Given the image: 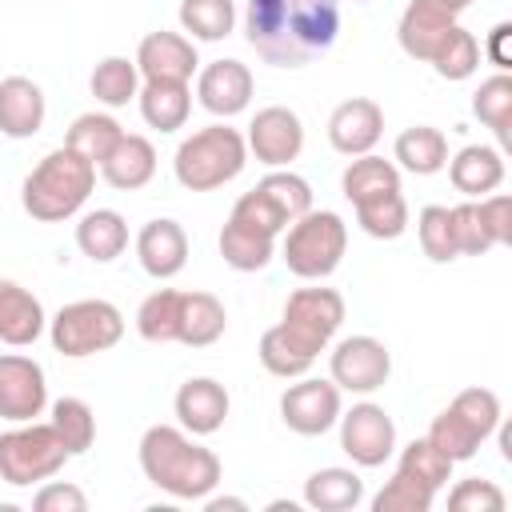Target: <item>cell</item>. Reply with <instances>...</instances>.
<instances>
[{
	"instance_id": "6da1fadb",
	"label": "cell",
	"mask_w": 512,
	"mask_h": 512,
	"mask_svg": "<svg viewBox=\"0 0 512 512\" xmlns=\"http://www.w3.org/2000/svg\"><path fill=\"white\" fill-rule=\"evenodd\" d=\"M340 32V0H248L244 36L264 64L304 68Z\"/></svg>"
},
{
	"instance_id": "7a4b0ae2",
	"label": "cell",
	"mask_w": 512,
	"mask_h": 512,
	"mask_svg": "<svg viewBox=\"0 0 512 512\" xmlns=\"http://www.w3.org/2000/svg\"><path fill=\"white\" fill-rule=\"evenodd\" d=\"M140 468L144 476L176 496V500H204L220 484V456L192 440V432L176 424H152L140 436Z\"/></svg>"
},
{
	"instance_id": "3957f363",
	"label": "cell",
	"mask_w": 512,
	"mask_h": 512,
	"mask_svg": "<svg viewBox=\"0 0 512 512\" xmlns=\"http://www.w3.org/2000/svg\"><path fill=\"white\" fill-rule=\"evenodd\" d=\"M92 188H96V164L84 160L80 152H72L68 144H60L24 176L20 204L32 220L60 224L88 204Z\"/></svg>"
},
{
	"instance_id": "277c9868",
	"label": "cell",
	"mask_w": 512,
	"mask_h": 512,
	"mask_svg": "<svg viewBox=\"0 0 512 512\" xmlns=\"http://www.w3.org/2000/svg\"><path fill=\"white\" fill-rule=\"evenodd\" d=\"M244 164H248V144L228 124H208V128L192 132L188 140H180V148L172 156V172L188 192L224 188L228 180H236L244 172Z\"/></svg>"
},
{
	"instance_id": "5b68a950",
	"label": "cell",
	"mask_w": 512,
	"mask_h": 512,
	"mask_svg": "<svg viewBox=\"0 0 512 512\" xmlns=\"http://www.w3.org/2000/svg\"><path fill=\"white\" fill-rule=\"evenodd\" d=\"M344 248H348V224L328 212V208H308L304 216H296L288 228H284V244H280V256L288 264L292 276L300 280H324L340 268L344 260Z\"/></svg>"
},
{
	"instance_id": "8992f818",
	"label": "cell",
	"mask_w": 512,
	"mask_h": 512,
	"mask_svg": "<svg viewBox=\"0 0 512 512\" xmlns=\"http://www.w3.org/2000/svg\"><path fill=\"white\" fill-rule=\"evenodd\" d=\"M52 348L68 360L96 356L120 344L124 336V312L112 300H72L48 320Z\"/></svg>"
},
{
	"instance_id": "52a82bcc",
	"label": "cell",
	"mask_w": 512,
	"mask_h": 512,
	"mask_svg": "<svg viewBox=\"0 0 512 512\" xmlns=\"http://www.w3.org/2000/svg\"><path fill=\"white\" fill-rule=\"evenodd\" d=\"M64 460H68V448L52 424L24 420V424L0 432V480L12 488H28V484L56 476L64 468Z\"/></svg>"
},
{
	"instance_id": "ba28073f",
	"label": "cell",
	"mask_w": 512,
	"mask_h": 512,
	"mask_svg": "<svg viewBox=\"0 0 512 512\" xmlns=\"http://www.w3.org/2000/svg\"><path fill=\"white\" fill-rule=\"evenodd\" d=\"M452 212V232H456V252L460 256H484L496 244H512V200L508 196H480L464 200Z\"/></svg>"
},
{
	"instance_id": "9c48e42d",
	"label": "cell",
	"mask_w": 512,
	"mask_h": 512,
	"mask_svg": "<svg viewBox=\"0 0 512 512\" xmlns=\"http://www.w3.org/2000/svg\"><path fill=\"white\" fill-rule=\"evenodd\" d=\"M328 372H332V384L340 392L368 396V392H376V388L388 384V376H392V352L376 336H344L332 348Z\"/></svg>"
},
{
	"instance_id": "30bf717a",
	"label": "cell",
	"mask_w": 512,
	"mask_h": 512,
	"mask_svg": "<svg viewBox=\"0 0 512 512\" xmlns=\"http://www.w3.org/2000/svg\"><path fill=\"white\" fill-rule=\"evenodd\" d=\"M336 424H340V448L348 452L352 464L380 468L384 460H392V452H396V424H392V416L380 404L360 400L348 412H340Z\"/></svg>"
},
{
	"instance_id": "8fae6325",
	"label": "cell",
	"mask_w": 512,
	"mask_h": 512,
	"mask_svg": "<svg viewBox=\"0 0 512 512\" xmlns=\"http://www.w3.org/2000/svg\"><path fill=\"white\" fill-rule=\"evenodd\" d=\"M288 332H296L316 356L332 344V336L344 324V296L336 288H296L284 304V320Z\"/></svg>"
},
{
	"instance_id": "7c38bea8",
	"label": "cell",
	"mask_w": 512,
	"mask_h": 512,
	"mask_svg": "<svg viewBox=\"0 0 512 512\" xmlns=\"http://www.w3.org/2000/svg\"><path fill=\"white\" fill-rule=\"evenodd\" d=\"M340 388L332 380L300 376V384H288L280 396V420L296 436H324L340 420Z\"/></svg>"
},
{
	"instance_id": "4fadbf2b",
	"label": "cell",
	"mask_w": 512,
	"mask_h": 512,
	"mask_svg": "<svg viewBox=\"0 0 512 512\" xmlns=\"http://www.w3.org/2000/svg\"><path fill=\"white\" fill-rule=\"evenodd\" d=\"M48 408V380L32 356L0 352V420L24 424Z\"/></svg>"
},
{
	"instance_id": "5bb4252c",
	"label": "cell",
	"mask_w": 512,
	"mask_h": 512,
	"mask_svg": "<svg viewBox=\"0 0 512 512\" xmlns=\"http://www.w3.org/2000/svg\"><path fill=\"white\" fill-rule=\"evenodd\" d=\"M244 144H248V152H252L260 164L284 168V164H292V160L304 152V124H300V116H296L292 108L268 104V108H260V112L252 116Z\"/></svg>"
},
{
	"instance_id": "9a60e30c",
	"label": "cell",
	"mask_w": 512,
	"mask_h": 512,
	"mask_svg": "<svg viewBox=\"0 0 512 512\" xmlns=\"http://www.w3.org/2000/svg\"><path fill=\"white\" fill-rule=\"evenodd\" d=\"M384 136V108L368 96H352L332 108L328 116V144L340 156H364Z\"/></svg>"
},
{
	"instance_id": "2e32d148",
	"label": "cell",
	"mask_w": 512,
	"mask_h": 512,
	"mask_svg": "<svg viewBox=\"0 0 512 512\" xmlns=\"http://www.w3.org/2000/svg\"><path fill=\"white\" fill-rule=\"evenodd\" d=\"M196 100L204 112L228 120V116H240L252 100V72L248 64L240 60H212L200 68L196 76Z\"/></svg>"
},
{
	"instance_id": "e0dca14e",
	"label": "cell",
	"mask_w": 512,
	"mask_h": 512,
	"mask_svg": "<svg viewBox=\"0 0 512 512\" xmlns=\"http://www.w3.org/2000/svg\"><path fill=\"white\" fill-rule=\"evenodd\" d=\"M456 16L460 12H452L444 0H408L396 24V40L412 60H432V52L456 28Z\"/></svg>"
},
{
	"instance_id": "ac0fdd59",
	"label": "cell",
	"mask_w": 512,
	"mask_h": 512,
	"mask_svg": "<svg viewBox=\"0 0 512 512\" xmlns=\"http://www.w3.org/2000/svg\"><path fill=\"white\" fill-rule=\"evenodd\" d=\"M172 408H176V420H180L184 432H192V436H212V432L224 428L232 400H228V392H224L220 380H212V376H192V380H184V384L176 388Z\"/></svg>"
},
{
	"instance_id": "d6986e66",
	"label": "cell",
	"mask_w": 512,
	"mask_h": 512,
	"mask_svg": "<svg viewBox=\"0 0 512 512\" xmlns=\"http://www.w3.org/2000/svg\"><path fill=\"white\" fill-rule=\"evenodd\" d=\"M136 68L144 80H176V84H188L192 72L200 68L196 60V44L180 32H148L136 48Z\"/></svg>"
},
{
	"instance_id": "ffe728a7",
	"label": "cell",
	"mask_w": 512,
	"mask_h": 512,
	"mask_svg": "<svg viewBox=\"0 0 512 512\" xmlns=\"http://www.w3.org/2000/svg\"><path fill=\"white\" fill-rule=\"evenodd\" d=\"M136 256L152 280H172L188 264V232L176 220H148L136 236Z\"/></svg>"
},
{
	"instance_id": "44dd1931",
	"label": "cell",
	"mask_w": 512,
	"mask_h": 512,
	"mask_svg": "<svg viewBox=\"0 0 512 512\" xmlns=\"http://www.w3.org/2000/svg\"><path fill=\"white\" fill-rule=\"evenodd\" d=\"M44 92L28 76H8L0 80V132L12 140H28L44 128Z\"/></svg>"
},
{
	"instance_id": "7402d4cb",
	"label": "cell",
	"mask_w": 512,
	"mask_h": 512,
	"mask_svg": "<svg viewBox=\"0 0 512 512\" xmlns=\"http://www.w3.org/2000/svg\"><path fill=\"white\" fill-rule=\"evenodd\" d=\"M444 168H448L452 188L464 192L468 200H480L504 184V152L492 144H468Z\"/></svg>"
},
{
	"instance_id": "603a6c76",
	"label": "cell",
	"mask_w": 512,
	"mask_h": 512,
	"mask_svg": "<svg viewBox=\"0 0 512 512\" xmlns=\"http://www.w3.org/2000/svg\"><path fill=\"white\" fill-rule=\"evenodd\" d=\"M44 324H48L44 304L16 280H0V344L28 348L40 340Z\"/></svg>"
},
{
	"instance_id": "cb8c5ba5",
	"label": "cell",
	"mask_w": 512,
	"mask_h": 512,
	"mask_svg": "<svg viewBox=\"0 0 512 512\" xmlns=\"http://www.w3.org/2000/svg\"><path fill=\"white\" fill-rule=\"evenodd\" d=\"M100 176L120 188V192H136L144 188L152 176H156V148L148 136H136V132H124L116 140V148L100 160Z\"/></svg>"
},
{
	"instance_id": "d4e9b609",
	"label": "cell",
	"mask_w": 512,
	"mask_h": 512,
	"mask_svg": "<svg viewBox=\"0 0 512 512\" xmlns=\"http://www.w3.org/2000/svg\"><path fill=\"white\" fill-rule=\"evenodd\" d=\"M136 104H140V116H144L148 128L176 132V128L188 124L192 88L188 84H176V80H144L140 92H136Z\"/></svg>"
},
{
	"instance_id": "484cf974",
	"label": "cell",
	"mask_w": 512,
	"mask_h": 512,
	"mask_svg": "<svg viewBox=\"0 0 512 512\" xmlns=\"http://www.w3.org/2000/svg\"><path fill=\"white\" fill-rule=\"evenodd\" d=\"M76 248L96 260V264H112L124 248H128V220L116 208H92L80 216L76 224Z\"/></svg>"
},
{
	"instance_id": "4316f807",
	"label": "cell",
	"mask_w": 512,
	"mask_h": 512,
	"mask_svg": "<svg viewBox=\"0 0 512 512\" xmlns=\"http://www.w3.org/2000/svg\"><path fill=\"white\" fill-rule=\"evenodd\" d=\"M340 192L352 200V208L368 204V200H380L388 192H400V168L384 156H372V152L352 156L344 176H340Z\"/></svg>"
},
{
	"instance_id": "83f0119b",
	"label": "cell",
	"mask_w": 512,
	"mask_h": 512,
	"mask_svg": "<svg viewBox=\"0 0 512 512\" xmlns=\"http://www.w3.org/2000/svg\"><path fill=\"white\" fill-rule=\"evenodd\" d=\"M224 328H228V312H224V304H220L212 292H184L176 344L208 348V344H216V340L224 336Z\"/></svg>"
},
{
	"instance_id": "f1b7e54d",
	"label": "cell",
	"mask_w": 512,
	"mask_h": 512,
	"mask_svg": "<svg viewBox=\"0 0 512 512\" xmlns=\"http://www.w3.org/2000/svg\"><path fill=\"white\" fill-rule=\"evenodd\" d=\"M392 156H396V168L416 172V176H432V172H440L448 164V140L432 124H412V128H404L396 136Z\"/></svg>"
},
{
	"instance_id": "f546056e",
	"label": "cell",
	"mask_w": 512,
	"mask_h": 512,
	"mask_svg": "<svg viewBox=\"0 0 512 512\" xmlns=\"http://www.w3.org/2000/svg\"><path fill=\"white\" fill-rule=\"evenodd\" d=\"M272 252H276V236H268L236 216H228V224L220 228V256L236 272H260L272 260Z\"/></svg>"
},
{
	"instance_id": "4dcf8cb0",
	"label": "cell",
	"mask_w": 512,
	"mask_h": 512,
	"mask_svg": "<svg viewBox=\"0 0 512 512\" xmlns=\"http://www.w3.org/2000/svg\"><path fill=\"white\" fill-rule=\"evenodd\" d=\"M364 500V480L352 468H320L304 480V504L316 512H348Z\"/></svg>"
},
{
	"instance_id": "1f68e13d",
	"label": "cell",
	"mask_w": 512,
	"mask_h": 512,
	"mask_svg": "<svg viewBox=\"0 0 512 512\" xmlns=\"http://www.w3.org/2000/svg\"><path fill=\"white\" fill-rule=\"evenodd\" d=\"M260 364L280 376V380H300L308 376V368L316 364V352L296 336L288 332L284 324H272L264 336H260Z\"/></svg>"
},
{
	"instance_id": "d6a6232c",
	"label": "cell",
	"mask_w": 512,
	"mask_h": 512,
	"mask_svg": "<svg viewBox=\"0 0 512 512\" xmlns=\"http://www.w3.org/2000/svg\"><path fill=\"white\" fill-rule=\"evenodd\" d=\"M88 88H92L96 104H104V108H124V104L136 100V92H140V68H136V60H128V56H104V60L92 68Z\"/></svg>"
},
{
	"instance_id": "836d02e7",
	"label": "cell",
	"mask_w": 512,
	"mask_h": 512,
	"mask_svg": "<svg viewBox=\"0 0 512 512\" xmlns=\"http://www.w3.org/2000/svg\"><path fill=\"white\" fill-rule=\"evenodd\" d=\"M120 136H124V128H120V120H116V116H108V112H80V116L68 124L64 144L100 168V160L116 148V140H120Z\"/></svg>"
},
{
	"instance_id": "e575fe53",
	"label": "cell",
	"mask_w": 512,
	"mask_h": 512,
	"mask_svg": "<svg viewBox=\"0 0 512 512\" xmlns=\"http://www.w3.org/2000/svg\"><path fill=\"white\" fill-rule=\"evenodd\" d=\"M472 116L484 128H492V136L500 144H508V136H512V76L508 72L480 80V88L472 92Z\"/></svg>"
},
{
	"instance_id": "d590c367",
	"label": "cell",
	"mask_w": 512,
	"mask_h": 512,
	"mask_svg": "<svg viewBox=\"0 0 512 512\" xmlns=\"http://www.w3.org/2000/svg\"><path fill=\"white\" fill-rule=\"evenodd\" d=\"M180 300H184V292H176V288H156L152 296H144V304L136 308V332L148 344H176Z\"/></svg>"
},
{
	"instance_id": "8d00e7d4",
	"label": "cell",
	"mask_w": 512,
	"mask_h": 512,
	"mask_svg": "<svg viewBox=\"0 0 512 512\" xmlns=\"http://www.w3.org/2000/svg\"><path fill=\"white\" fill-rule=\"evenodd\" d=\"M236 24V4L232 0H180V28L188 40H224Z\"/></svg>"
},
{
	"instance_id": "74e56055",
	"label": "cell",
	"mask_w": 512,
	"mask_h": 512,
	"mask_svg": "<svg viewBox=\"0 0 512 512\" xmlns=\"http://www.w3.org/2000/svg\"><path fill=\"white\" fill-rule=\"evenodd\" d=\"M48 424H52L56 436L64 440L68 456L88 452L92 440H96V416H92V408H88L80 396H60V400L52 404V420H48Z\"/></svg>"
},
{
	"instance_id": "f35d334b",
	"label": "cell",
	"mask_w": 512,
	"mask_h": 512,
	"mask_svg": "<svg viewBox=\"0 0 512 512\" xmlns=\"http://www.w3.org/2000/svg\"><path fill=\"white\" fill-rule=\"evenodd\" d=\"M428 440H432V444H436V448H440V452H444L452 464L472 460V456L480 452V444H484V440H480V432H476V428H472V424H468V420H464V416H460L452 404H448V408H444V412L432 420Z\"/></svg>"
},
{
	"instance_id": "ab89813d",
	"label": "cell",
	"mask_w": 512,
	"mask_h": 512,
	"mask_svg": "<svg viewBox=\"0 0 512 512\" xmlns=\"http://www.w3.org/2000/svg\"><path fill=\"white\" fill-rule=\"evenodd\" d=\"M396 472H404V476H412V480H420V484H428V488L440 492V488L452 480V460H448L428 436H420V440H412V444L400 448Z\"/></svg>"
},
{
	"instance_id": "60d3db41",
	"label": "cell",
	"mask_w": 512,
	"mask_h": 512,
	"mask_svg": "<svg viewBox=\"0 0 512 512\" xmlns=\"http://www.w3.org/2000/svg\"><path fill=\"white\" fill-rule=\"evenodd\" d=\"M428 64H432L436 76H444V80H468V76L480 68V44H476V36H472L468 28L456 24V28L444 36V44L432 52Z\"/></svg>"
},
{
	"instance_id": "b9f144b4",
	"label": "cell",
	"mask_w": 512,
	"mask_h": 512,
	"mask_svg": "<svg viewBox=\"0 0 512 512\" xmlns=\"http://www.w3.org/2000/svg\"><path fill=\"white\" fill-rule=\"evenodd\" d=\"M356 224L372 240H396L408 228V200H404V192H388L380 200L356 204Z\"/></svg>"
},
{
	"instance_id": "7bdbcfd3",
	"label": "cell",
	"mask_w": 512,
	"mask_h": 512,
	"mask_svg": "<svg viewBox=\"0 0 512 512\" xmlns=\"http://www.w3.org/2000/svg\"><path fill=\"white\" fill-rule=\"evenodd\" d=\"M416 232H420V248H424L428 260L448 264V260L460 256V252H456V232H452V212H448V204H428V208H420Z\"/></svg>"
},
{
	"instance_id": "ee69618b",
	"label": "cell",
	"mask_w": 512,
	"mask_h": 512,
	"mask_svg": "<svg viewBox=\"0 0 512 512\" xmlns=\"http://www.w3.org/2000/svg\"><path fill=\"white\" fill-rule=\"evenodd\" d=\"M256 188H260V192H264V196H268V200L288 216V224L312 208V188H308V180H304V176H296V172H288V168L268 172Z\"/></svg>"
},
{
	"instance_id": "f6af8a7d",
	"label": "cell",
	"mask_w": 512,
	"mask_h": 512,
	"mask_svg": "<svg viewBox=\"0 0 512 512\" xmlns=\"http://www.w3.org/2000/svg\"><path fill=\"white\" fill-rule=\"evenodd\" d=\"M436 500V488L396 472L376 496H372V512H428Z\"/></svg>"
},
{
	"instance_id": "bcb514c9",
	"label": "cell",
	"mask_w": 512,
	"mask_h": 512,
	"mask_svg": "<svg viewBox=\"0 0 512 512\" xmlns=\"http://www.w3.org/2000/svg\"><path fill=\"white\" fill-rule=\"evenodd\" d=\"M452 408L480 432V440H488L500 428V396L492 388H464V392H456Z\"/></svg>"
},
{
	"instance_id": "7dc6e473",
	"label": "cell",
	"mask_w": 512,
	"mask_h": 512,
	"mask_svg": "<svg viewBox=\"0 0 512 512\" xmlns=\"http://www.w3.org/2000/svg\"><path fill=\"white\" fill-rule=\"evenodd\" d=\"M232 216L244 220V224H252V228H260V232H268V236H280V232L288 228V216H284L260 188L244 192V196L232 204Z\"/></svg>"
},
{
	"instance_id": "c3c4849f",
	"label": "cell",
	"mask_w": 512,
	"mask_h": 512,
	"mask_svg": "<svg viewBox=\"0 0 512 512\" xmlns=\"http://www.w3.org/2000/svg\"><path fill=\"white\" fill-rule=\"evenodd\" d=\"M448 508H456V512H504V492L492 480L472 476L448 492Z\"/></svg>"
},
{
	"instance_id": "681fc988",
	"label": "cell",
	"mask_w": 512,
	"mask_h": 512,
	"mask_svg": "<svg viewBox=\"0 0 512 512\" xmlns=\"http://www.w3.org/2000/svg\"><path fill=\"white\" fill-rule=\"evenodd\" d=\"M32 508H36V512H84V508H88V496H84L76 484L52 480V484H44V488L32 496Z\"/></svg>"
},
{
	"instance_id": "f907efd6",
	"label": "cell",
	"mask_w": 512,
	"mask_h": 512,
	"mask_svg": "<svg viewBox=\"0 0 512 512\" xmlns=\"http://www.w3.org/2000/svg\"><path fill=\"white\" fill-rule=\"evenodd\" d=\"M508 40H512V24H508V20H500V24L488 32V44H484L488 60H492L500 72H508V68H512V48H508Z\"/></svg>"
},
{
	"instance_id": "816d5d0a",
	"label": "cell",
	"mask_w": 512,
	"mask_h": 512,
	"mask_svg": "<svg viewBox=\"0 0 512 512\" xmlns=\"http://www.w3.org/2000/svg\"><path fill=\"white\" fill-rule=\"evenodd\" d=\"M444 4H448V8H452V12H464V8H468V4H472V0H444Z\"/></svg>"
},
{
	"instance_id": "f5cc1de1",
	"label": "cell",
	"mask_w": 512,
	"mask_h": 512,
	"mask_svg": "<svg viewBox=\"0 0 512 512\" xmlns=\"http://www.w3.org/2000/svg\"><path fill=\"white\" fill-rule=\"evenodd\" d=\"M360 4H364V0H360Z\"/></svg>"
}]
</instances>
